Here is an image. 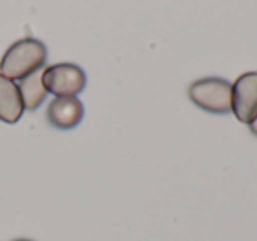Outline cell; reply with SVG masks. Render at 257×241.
Wrapping results in <instances>:
<instances>
[{"instance_id": "cell-1", "label": "cell", "mask_w": 257, "mask_h": 241, "mask_svg": "<svg viewBox=\"0 0 257 241\" xmlns=\"http://www.w3.org/2000/svg\"><path fill=\"white\" fill-rule=\"evenodd\" d=\"M46 58V46L41 41L25 37L8 48V51L0 60V74L13 81H22L23 78L43 69Z\"/></svg>"}, {"instance_id": "cell-2", "label": "cell", "mask_w": 257, "mask_h": 241, "mask_svg": "<svg viewBox=\"0 0 257 241\" xmlns=\"http://www.w3.org/2000/svg\"><path fill=\"white\" fill-rule=\"evenodd\" d=\"M189 97L197 107L215 114L231 113L232 85L220 78L197 79L189 86Z\"/></svg>"}, {"instance_id": "cell-3", "label": "cell", "mask_w": 257, "mask_h": 241, "mask_svg": "<svg viewBox=\"0 0 257 241\" xmlns=\"http://www.w3.org/2000/svg\"><path fill=\"white\" fill-rule=\"evenodd\" d=\"M43 83L55 97H78L86 85V76L74 64H53L43 69Z\"/></svg>"}, {"instance_id": "cell-4", "label": "cell", "mask_w": 257, "mask_h": 241, "mask_svg": "<svg viewBox=\"0 0 257 241\" xmlns=\"http://www.w3.org/2000/svg\"><path fill=\"white\" fill-rule=\"evenodd\" d=\"M232 114L248 125L257 116V72H245L232 83Z\"/></svg>"}, {"instance_id": "cell-5", "label": "cell", "mask_w": 257, "mask_h": 241, "mask_svg": "<svg viewBox=\"0 0 257 241\" xmlns=\"http://www.w3.org/2000/svg\"><path fill=\"white\" fill-rule=\"evenodd\" d=\"M83 104L78 97H55L46 111L48 122L60 131L74 129L83 120Z\"/></svg>"}, {"instance_id": "cell-6", "label": "cell", "mask_w": 257, "mask_h": 241, "mask_svg": "<svg viewBox=\"0 0 257 241\" xmlns=\"http://www.w3.org/2000/svg\"><path fill=\"white\" fill-rule=\"evenodd\" d=\"M23 100L18 83L0 74V122L16 124L23 116Z\"/></svg>"}, {"instance_id": "cell-7", "label": "cell", "mask_w": 257, "mask_h": 241, "mask_svg": "<svg viewBox=\"0 0 257 241\" xmlns=\"http://www.w3.org/2000/svg\"><path fill=\"white\" fill-rule=\"evenodd\" d=\"M43 69H39V71H36L34 74L23 78L22 81H18L20 95H22L23 107H25L27 111H36L37 107L44 102V99H46V95H48L46 88H44V83H43Z\"/></svg>"}, {"instance_id": "cell-8", "label": "cell", "mask_w": 257, "mask_h": 241, "mask_svg": "<svg viewBox=\"0 0 257 241\" xmlns=\"http://www.w3.org/2000/svg\"><path fill=\"white\" fill-rule=\"evenodd\" d=\"M248 127H250V132H252L253 136H257V116L253 118L252 122H250V124H248Z\"/></svg>"}, {"instance_id": "cell-9", "label": "cell", "mask_w": 257, "mask_h": 241, "mask_svg": "<svg viewBox=\"0 0 257 241\" xmlns=\"http://www.w3.org/2000/svg\"><path fill=\"white\" fill-rule=\"evenodd\" d=\"M15 241H32V239H15Z\"/></svg>"}]
</instances>
